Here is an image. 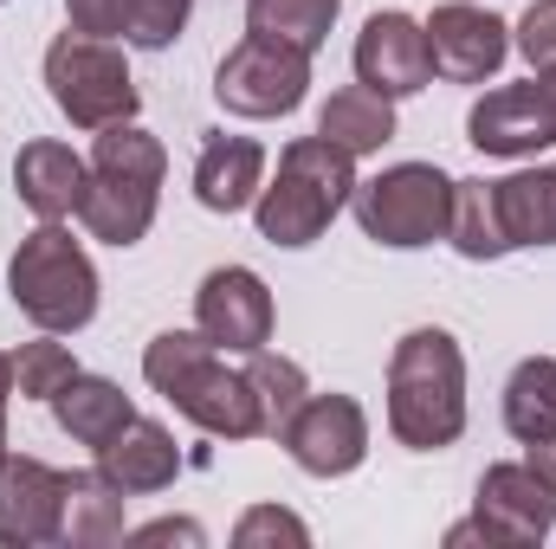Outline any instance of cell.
Listing matches in <instances>:
<instances>
[{"label":"cell","mask_w":556,"mask_h":549,"mask_svg":"<svg viewBox=\"0 0 556 549\" xmlns=\"http://www.w3.org/2000/svg\"><path fill=\"white\" fill-rule=\"evenodd\" d=\"M389 433L440 452L466 433V356L446 330H408L389 362Z\"/></svg>","instance_id":"cell-1"},{"label":"cell","mask_w":556,"mask_h":549,"mask_svg":"<svg viewBox=\"0 0 556 549\" xmlns=\"http://www.w3.org/2000/svg\"><path fill=\"white\" fill-rule=\"evenodd\" d=\"M142 375H149V388L155 395H168L181 420H194L201 433H214V439H253L260 433V401H253V388H247V369L233 375L227 362H220V349L194 330H168V336H155L149 349H142Z\"/></svg>","instance_id":"cell-2"},{"label":"cell","mask_w":556,"mask_h":549,"mask_svg":"<svg viewBox=\"0 0 556 549\" xmlns=\"http://www.w3.org/2000/svg\"><path fill=\"white\" fill-rule=\"evenodd\" d=\"M162 142L137 130V124H111L98 130L91 149V175H85V194H78V220L91 227V240L104 246H137L155 220V194H162Z\"/></svg>","instance_id":"cell-3"},{"label":"cell","mask_w":556,"mask_h":549,"mask_svg":"<svg viewBox=\"0 0 556 549\" xmlns=\"http://www.w3.org/2000/svg\"><path fill=\"white\" fill-rule=\"evenodd\" d=\"M356 194V155L330 137H298L278 155V181L260 188V240L273 246H311Z\"/></svg>","instance_id":"cell-4"},{"label":"cell","mask_w":556,"mask_h":549,"mask_svg":"<svg viewBox=\"0 0 556 549\" xmlns=\"http://www.w3.org/2000/svg\"><path fill=\"white\" fill-rule=\"evenodd\" d=\"M7 291L20 304V317L39 323L46 336H72L98 317V272L59 220H39V233L20 240V253L7 266Z\"/></svg>","instance_id":"cell-5"},{"label":"cell","mask_w":556,"mask_h":549,"mask_svg":"<svg viewBox=\"0 0 556 549\" xmlns=\"http://www.w3.org/2000/svg\"><path fill=\"white\" fill-rule=\"evenodd\" d=\"M46 91H52V104H59L78 130L130 124L137 104H142L124 52H117L111 39H91V33H59V39L46 46Z\"/></svg>","instance_id":"cell-6"},{"label":"cell","mask_w":556,"mask_h":549,"mask_svg":"<svg viewBox=\"0 0 556 549\" xmlns=\"http://www.w3.org/2000/svg\"><path fill=\"white\" fill-rule=\"evenodd\" d=\"M350 207H356V220H363V233L376 246L408 253V246L446 240V227H453V181L433 162H395L376 181H356Z\"/></svg>","instance_id":"cell-7"},{"label":"cell","mask_w":556,"mask_h":549,"mask_svg":"<svg viewBox=\"0 0 556 549\" xmlns=\"http://www.w3.org/2000/svg\"><path fill=\"white\" fill-rule=\"evenodd\" d=\"M556 524V485L531 465H492L479 478V498H472V518L446 531V544H498V549H531L544 544Z\"/></svg>","instance_id":"cell-8"},{"label":"cell","mask_w":556,"mask_h":549,"mask_svg":"<svg viewBox=\"0 0 556 549\" xmlns=\"http://www.w3.org/2000/svg\"><path fill=\"white\" fill-rule=\"evenodd\" d=\"M304 85H311V52L266 33H247L214 72V98L233 117H285L304 104Z\"/></svg>","instance_id":"cell-9"},{"label":"cell","mask_w":556,"mask_h":549,"mask_svg":"<svg viewBox=\"0 0 556 549\" xmlns=\"http://www.w3.org/2000/svg\"><path fill=\"white\" fill-rule=\"evenodd\" d=\"M278 446L311 472V478H343L369 452V420L350 395H304V408L285 420Z\"/></svg>","instance_id":"cell-10"},{"label":"cell","mask_w":556,"mask_h":549,"mask_svg":"<svg viewBox=\"0 0 556 549\" xmlns=\"http://www.w3.org/2000/svg\"><path fill=\"white\" fill-rule=\"evenodd\" d=\"M194 323L214 349H233V356H253L273 343V291L266 278L247 272V266H220V272L201 278L194 291Z\"/></svg>","instance_id":"cell-11"},{"label":"cell","mask_w":556,"mask_h":549,"mask_svg":"<svg viewBox=\"0 0 556 549\" xmlns=\"http://www.w3.org/2000/svg\"><path fill=\"white\" fill-rule=\"evenodd\" d=\"M505 33H511V26L492 20L485 7L446 0V7H433V20H427V59H433V72H440L446 85H485V78L505 65V52H511Z\"/></svg>","instance_id":"cell-12"},{"label":"cell","mask_w":556,"mask_h":549,"mask_svg":"<svg viewBox=\"0 0 556 549\" xmlns=\"http://www.w3.org/2000/svg\"><path fill=\"white\" fill-rule=\"evenodd\" d=\"M65 537V472L0 452V544H59Z\"/></svg>","instance_id":"cell-13"},{"label":"cell","mask_w":556,"mask_h":549,"mask_svg":"<svg viewBox=\"0 0 556 549\" xmlns=\"http://www.w3.org/2000/svg\"><path fill=\"white\" fill-rule=\"evenodd\" d=\"M466 137L485 155H538L556 142V104L544 98V85H505V91H485L466 117Z\"/></svg>","instance_id":"cell-14"},{"label":"cell","mask_w":556,"mask_h":549,"mask_svg":"<svg viewBox=\"0 0 556 549\" xmlns=\"http://www.w3.org/2000/svg\"><path fill=\"white\" fill-rule=\"evenodd\" d=\"M356 78L382 98H415L433 78L427 59V26H415L408 13H376L356 39Z\"/></svg>","instance_id":"cell-15"},{"label":"cell","mask_w":556,"mask_h":549,"mask_svg":"<svg viewBox=\"0 0 556 549\" xmlns=\"http://www.w3.org/2000/svg\"><path fill=\"white\" fill-rule=\"evenodd\" d=\"M98 472H104L111 485H124V498H142V491L175 485L181 452H175V439H168V426H162V420H142V413H137L111 446H98Z\"/></svg>","instance_id":"cell-16"},{"label":"cell","mask_w":556,"mask_h":549,"mask_svg":"<svg viewBox=\"0 0 556 549\" xmlns=\"http://www.w3.org/2000/svg\"><path fill=\"white\" fill-rule=\"evenodd\" d=\"M85 175H91V168H85L65 142H52V137L26 142V149L13 155V194H20L39 220H65V214H78Z\"/></svg>","instance_id":"cell-17"},{"label":"cell","mask_w":556,"mask_h":549,"mask_svg":"<svg viewBox=\"0 0 556 549\" xmlns=\"http://www.w3.org/2000/svg\"><path fill=\"white\" fill-rule=\"evenodd\" d=\"M260 175H266V149L253 137H207L194 162V201L207 214H240L260 194Z\"/></svg>","instance_id":"cell-18"},{"label":"cell","mask_w":556,"mask_h":549,"mask_svg":"<svg viewBox=\"0 0 556 549\" xmlns=\"http://www.w3.org/2000/svg\"><path fill=\"white\" fill-rule=\"evenodd\" d=\"M52 413H59V426H65L78 446H91V452H98V446H111V439H117V433L137 420L130 395H124L117 382H104V375H85V369H78V375H72V382L52 395Z\"/></svg>","instance_id":"cell-19"},{"label":"cell","mask_w":556,"mask_h":549,"mask_svg":"<svg viewBox=\"0 0 556 549\" xmlns=\"http://www.w3.org/2000/svg\"><path fill=\"white\" fill-rule=\"evenodd\" d=\"M498 194V227L505 246H556V168H531V175H505L492 181Z\"/></svg>","instance_id":"cell-20"},{"label":"cell","mask_w":556,"mask_h":549,"mask_svg":"<svg viewBox=\"0 0 556 549\" xmlns=\"http://www.w3.org/2000/svg\"><path fill=\"white\" fill-rule=\"evenodd\" d=\"M317 137H330L337 149H350V155H369V149H382V142L395 137V98H382L369 85H350V91H337L324 104Z\"/></svg>","instance_id":"cell-21"},{"label":"cell","mask_w":556,"mask_h":549,"mask_svg":"<svg viewBox=\"0 0 556 549\" xmlns=\"http://www.w3.org/2000/svg\"><path fill=\"white\" fill-rule=\"evenodd\" d=\"M124 537V485L104 472H65V537L59 544H117Z\"/></svg>","instance_id":"cell-22"},{"label":"cell","mask_w":556,"mask_h":549,"mask_svg":"<svg viewBox=\"0 0 556 549\" xmlns=\"http://www.w3.org/2000/svg\"><path fill=\"white\" fill-rule=\"evenodd\" d=\"M505 426L538 446V439H556V362L551 356H531L511 369L505 382Z\"/></svg>","instance_id":"cell-23"},{"label":"cell","mask_w":556,"mask_h":549,"mask_svg":"<svg viewBox=\"0 0 556 549\" xmlns=\"http://www.w3.org/2000/svg\"><path fill=\"white\" fill-rule=\"evenodd\" d=\"M446 240L466 253V259H505V227H498V194L492 181H453V227Z\"/></svg>","instance_id":"cell-24"},{"label":"cell","mask_w":556,"mask_h":549,"mask_svg":"<svg viewBox=\"0 0 556 549\" xmlns=\"http://www.w3.org/2000/svg\"><path fill=\"white\" fill-rule=\"evenodd\" d=\"M337 7L343 0H247V26L266 33V39H285L298 52H317L337 26Z\"/></svg>","instance_id":"cell-25"},{"label":"cell","mask_w":556,"mask_h":549,"mask_svg":"<svg viewBox=\"0 0 556 549\" xmlns=\"http://www.w3.org/2000/svg\"><path fill=\"white\" fill-rule=\"evenodd\" d=\"M247 388H253V401H260V433L278 439L285 433V420L304 408V369L291 362V356H266V349H253V362H247Z\"/></svg>","instance_id":"cell-26"},{"label":"cell","mask_w":556,"mask_h":549,"mask_svg":"<svg viewBox=\"0 0 556 549\" xmlns=\"http://www.w3.org/2000/svg\"><path fill=\"white\" fill-rule=\"evenodd\" d=\"M72 375H78V362L65 343H20V356H13V388L26 401H52Z\"/></svg>","instance_id":"cell-27"},{"label":"cell","mask_w":556,"mask_h":549,"mask_svg":"<svg viewBox=\"0 0 556 549\" xmlns=\"http://www.w3.org/2000/svg\"><path fill=\"white\" fill-rule=\"evenodd\" d=\"M188 7L194 0H130V46L142 52H162V46H175L181 39V26H188Z\"/></svg>","instance_id":"cell-28"},{"label":"cell","mask_w":556,"mask_h":549,"mask_svg":"<svg viewBox=\"0 0 556 549\" xmlns=\"http://www.w3.org/2000/svg\"><path fill=\"white\" fill-rule=\"evenodd\" d=\"M233 544H240V549H260V544H291V549H304V544H311V531H304L291 511H278V505H260V511H247V518H240Z\"/></svg>","instance_id":"cell-29"},{"label":"cell","mask_w":556,"mask_h":549,"mask_svg":"<svg viewBox=\"0 0 556 549\" xmlns=\"http://www.w3.org/2000/svg\"><path fill=\"white\" fill-rule=\"evenodd\" d=\"M518 52H525L538 72L556 65V0H538V7L518 20Z\"/></svg>","instance_id":"cell-30"},{"label":"cell","mask_w":556,"mask_h":549,"mask_svg":"<svg viewBox=\"0 0 556 549\" xmlns=\"http://www.w3.org/2000/svg\"><path fill=\"white\" fill-rule=\"evenodd\" d=\"M65 13H72V33H91V39L130 33V0H65Z\"/></svg>","instance_id":"cell-31"},{"label":"cell","mask_w":556,"mask_h":549,"mask_svg":"<svg viewBox=\"0 0 556 549\" xmlns=\"http://www.w3.org/2000/svg\"><path fill=\"white\" fill-rule=\"evenodd\" d=\"M168 537L201 544V531H194V524H175V518H162V524H149V531H142V544H168Z\"/></svg>","instance_id":"cell-32"},{"label":"cell","mask_w":556,"mask_h":549,"mask_svg":"<svg viewBox=\"0 0 556 549\" xmlns=\"http://www.w3.org/2000/svg\"><path fill=\"white\" fill-rule=\"evenodd\" d=\"M7 395H13V356H0V452H7Z\"/></svg>","instance_id":"cell-33"},{"label":"cell","mask_w":556,"mask_h":549,"mask_svg":"<svg viewBox=\"0 0 556 549\" xmlns=\"http://www.w3.org/2000/svg\"><path fill=\"white\" fill-rule=\"evenodd\" d=\"M531 465H538V472L556 485V439H538V446H531Z\"/></svg>","instance_id":"cell-34"},{"label":"cell","mask_w":556,"mask_h":549,"mask_svg":"<svg viewBox=\"0 0 556 549\" xmlns=\"http://www.w3.org/2000/svg\"><path fill=\"white\" fill-rule=\"evenodd\" d=\"M538 85H544V98L556 104V65H551V72H538Z\"/></svg>","instance_id":"cell-35"}]
</instances>
